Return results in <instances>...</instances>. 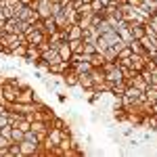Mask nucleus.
<instances>
[{"label": "nucleus", "instance_id": "ddd939ff", "mask_svg": "<svg viewBox=\"0 0 157 157\" xmlns=\"http://www.w3.org/2000/svg\"><path fill=\"white\" fill-rule=\"evenodd\" d=\"M71 69L80 75V73H88L90 69H92V65H90L88 61H82V59H80V61H75V63H71Z\"/></svg>", "mask_w": 157, "mask_h": 157}, {"label": "nucleus", "instance_id": "2eb2a0df", "mask_svg": "<svg viewBox=\"0 0 157 157\" xmlns=\"http://www.w3.org/2000/svg\"><path fill=\"white\" fill-rule=\"evenodd\" d=\"M61 78H63V82H65V84H67V86H78V80H80V75H78V73L73 71L71 67H69L67 71L63 73Z\"/></svg>", "mask_w": 157, "mask_h": 157}, {"label": "nucleus", "instance_id": "4468645a", "mask_svg": "<svg viewBox=\"0 0 157 157\" xmlns=\"http://www.w3.org/2000/svg\"><path fill=\"white\" fill-rule=\"evenodd\" d=\"M42 27H44V34H46V38H48L50 34H55V32L59 29L52 17H44V19H42Z\"/></svg>", "mask_w": 157, "mask_h": 157}, {"label": "nucleus", "instance_id": "b1692460", "mask_svg": "<svg viewBox=\"0 0 157 157\" xmlns=\"http://www.w3.org/2000/svg\"><path fill=\"white\" fill-rule=\"evenodd\" d=\"M90 6H92V13H103V9H105L101 0H92V2H90Z\"/></svg>", "mask_w": 157, "mask_h": 157}, {"label": "nucleus", "instance_id": "20e7f679", "mask_svg": "<svg viewBox=\"0 0 157 157\" xmlns=\"http://www.w3.org/2000/svg\"><path fill=\"white\" fill-rule=\"evenodd\" d=\"M115 32H117V36H120L121 40L126 42V44H128V42H132V40H134V38H132V34H130V27H128V23H126L124 19H121L120 23L115 25Z\"/></svg>", "mask_w": 157, "mask_h": 157}, {"label": "nucleus", "instance_id": "393cba45", "mask_svg": "<svg viewBox=\"0 0 157 157\" xmlns=\"http://www.w3.org/2000/svg\"><path fill=\"white\" fill-rule=\"evenodd\" d=\"M15 155H21V151H19V145H17V143H13V145L9 147V157H15Z\"/></svg>", "mask_w": 157, "mask_h": 157}, {"label": "nucleus", "instance_id": "6e6552de", "mask_svg": "<svg viewBox=\"0 0 157 157\" xmlns=\"http://www.w3.org/2000/svg\"><path fill=\"white\" fill-rule=\"evenodd\" d=\"M17 92H19V88L13 84L11 80H9L6 84L2 86V94H4V98H6L9 103H15V98H17Z\"/></svg>", "mask_w": 157, "mask_h": 157}, {"label": "nucleus", "instance_id": "0eeeda50", "mask_svg": "<svg viewBox=\"0 0 157 157\" xmlns=\"http://www.w3.org/2000/svg\"><path fill=\"white\" fill-rule=\"evenodd\" d=\"M71 67V63L69 61H59V63H52V65H48V73H52V75H63V73L67 71Z\"/></svg>", "mask_w": 157, "mask_h": 157}, {"label": "nucleus", "instance_id": "f257e3e1", "mask_svg": "<svg viewBox=\"0 0 157 157\" xmlns=\"http://www.w3.org/2000/svg\"><path fill=\"white\" fill-rule=\"evenodd\" d=\"M36 98H38V94L34 92V88H29V86H23V88H19V92H17V98H15V103L32 105V103H34Z\"/></svg>", "mask_w": 157, "mask_h": 157}, {"label": "nucleus", "instance_id": "dca6fc26", "mask_svg": "<svg viewBox=\"0 0 157 157\" xmlns=\"http://www.w3.org/2000/svg\"><path fill=\"white\" fill-rule=\"evenodd\" d=\"M78 38H84V29L78 23H71L67 29V40H78Z\"/></svg>", "mask_w": 157, "mask_h": 157}, {"label": "nucleus", "instance_id": "473e14b6", "mask_svg": "<svg viewBox=\"0 0 157 157\" xmlns=\"http://www.w3.org/2000/svg\"><path fill=\"white\" fill-rule=\"evenodd\" d=\"M155 15H157V9H155Z\"/></svg>", "mask_w": 157, "mask_h": 157}, {"label": "nucleus", "instance_id": "bb28decb", "mask_svg": "<svg viewBox=\"0 0 157 157\" xmlns=\"http://www.w3.org/2000/svg\"><path fill=\"white\" fill-rule=\"evenodd\" d=\"M92 52H97V46L90 42H84V55H92Z\"/></svg>", "mask_w": 157, "mask_h": 157}, {"label": "nucleus", "instance_id": "a211bd4d", "mask_svg": "<svg viewBox=\"0 0 157 157\" xmlns=\"http://www.w3.org/2000/svg\"><path fill=\"white\" fill-rule=\"evenodd\" d=\"M78 86H82L84 90H88V88H94V84H92V78H90V73H80Z\"/></svg>", "mask_w": 157, "mask_h": 157}, {"label": "nucleus", "instance_id": "1a4fd4ad", "mask_svg": "<svg viewBox=\"0 0 157 157\" xmlns=\"http://www.w3.org/2000/svg\"><path fill=\"white\" fill-rule=\"evenodd\" d=\"M40 59L44 61L46 65H52V63H59L61 57H59V52H57V48H52V46H48V48L42 52V57Z\"/></svg>", "mask_w": 157, "mask_h": 157}, {"label": "nucleus", "instance_id": "7c9ffc66", "mask_svg": "<svg viewBox=\"0 0 157 157\" xmlns=\"http://www.w3.org/2000/svg\"><path fill=\"white\" fill-rule=\"evenodd\" d=\"M151 59H153V61H155V65H157V55H153V57H151Z\"/></svg>", "mask_w": 157, "mask_h": 157}, {"label": "nucleus", "instance_id": "412c9836", "mask_svg": "<svg viewBox=\"0 0 157 157\" xmlns=\"http://www.w3.org/2000/svg\"><path fill=\"white\" fill-rule=\"evenodd\" d=\"M23 138H25V132L21 130V128L13 126V130H11V140H13V143H21Z\"/></svg>", "mask_w": 157, "mask_h": 157}, {"label": "nucleus", "instance_id": "7ed1b4c3", "mask_svg": "<svg viewBox=\"0 0 157 157\" xmlns=\"http://www.w3.org/2000/svg\"><path fill=\"white\" fill-rule=\"evenodd\" d=\"M128 27H130V34L134 40H140L147 34V23H140V21H130Z\"/></svg>", "mask_w": 157, "mask_h": 157}, {"label": "nucleus", "instance_id": "39448f33", "mask_svg": "<svg viewBox=\"0 0 157 157\" xmlns=\"http://www.w3.org/2000/svg\"><path fill=\"white\" fill-rule=\"evenodd\" d=\"M19 145V151H21V155H34L36 153V149L40 147V143H34V140H27L23 138L21 143H17Z\"/></svg>", "mask_w": 157, "mask_h": 157}, {"label": "nucleus", "instance_id": "6ab92c4d", "mask_svg": "<svg viewBox=\"0 0 157 157\" xmlns=\"http://www.w3.org/2000/svg\"><path fill=\"white\" fill-rule=\"evenodd\" d=\"M103 63H105V57H103V52H92L90 55V65L92 67H103Z\"/></svg>", "mask_w": 157, "mask_h": 157}, {"label": "nucleus", "instance_id": "9d476101", "mask_svg": "<svg viewBox=\"0 0 157 157\" xmlns=\"http://www.w3.org/2000/svg\"><path fill=\"white\" fill-rule=\"evenodd\" d=\"M57 52H59L61 61H69L71 59V48H69V42L67 40H63V42H59V46H57Z\"/></svg>", "mask_w": 157, "mask_h": 157}, {"label": "nucleus", "instance_id": "4be33fe9", "mask_svg": "<svg viewBox=\"0 0 157 157\" xmlns=\"http://www.w3.org/2000/svg\"><path fill=\"white\" fill-rule=\"evenodd\" d=\"M128 46L132 48V52H134V55H147V50L143 48V44H140L138 40H132V42H128ZM147 57H149V55H147Z\"/></svg>", "mask_w": 157, "mask_h": 157}, {"label": "nucleus", "instance_id": "c756f323", "mask_svg": "<svg viewBox=\"0 0 157 157\" xmlns=\"http://www.w3.org/2000/svg\"><path fill=\"white\" fill-rule=\"evenodd\" d=\"M101 2H103V6H107V4H111L113 0H101Z\"/></svg>", "mask_w": 157, "mask_h": 157}, {"label": "nucleus", "instance_id": "5701e85b", "mask_svg": "<svg viewBox=\"0 0 157 157\" xmlns=\"http://www.w3.org/2000/svg\"><path fill=\"white\" fill-rule=\"evenodd\" d=\"M130 55H132V48H130V46L126 44V46H124V48L117 52V61H126V59H130Z\"/></svg>", "mask_w": 157, "mask_h": 157}, {"label": "nucleus", "instance_id": "aec40b11", "mask_svg": "<svg viewBox=\"0 0 157 157\" xmlns=\"http://www.w3.org/2000/svg\"><path fill=\"white\" fill-rule=\"evenodd\" d=\"M25 55H27V42L15 46V48L11 50V57H21V59H25Z\"/></svg>", "mask_w": 157, "mask_h": 157}, {"label": "nucleus", "instance_id": "f03ea898", "mask_svg": "<svg viewBox=\"0 0 157 157\" xmlns=\"http://www.w3.org/2000/svg\"><path fill=\"white\" fill-rule=\"evenodd\" d=\"M17 17H19V19H21V21H25V23H36L38 19H40V15H38V11L36 9H32V6H21V11L17 13Z\"/></svg>", "mask_w": 157, "mask_h": 157}, {"label": "nucleus", "instance_id": "f3484780", "mask_svg": "<svg viewBox=\"0 0 157 157\" xmlns=\"http://www.w3.org/2000/svg\"><path fill=\"white\" fill-rule=\"evenodd\" d=\"M69 42V48H71L73 55H82L84 52V40L82 38H78V40H67Z\"/></svg>", "mask_w": 157, "mask_h": 157}, {"label": "nucleus", "instance_id": "9b49d317", "mask_svg": "<svg viewBox=\"0 0 157 157\" xmlns=\"http://www.w3.org/2000/svg\"><path fill=\"white\" fill-rule=\"evenodd\" d=\"M40 57H42L40 48H38V46H34V44H27V55H25V61H27V63H38V61H40Z\"/></svg>", "mask_w": 157, "mask_h": 157}, {"label": "nucleus", "instance_id": "2f4dec72", "mask_svg": "<svg viewBox=\"0 0 157 157\" xmlns=\"http://www.w3.org/2000/svg\"><path fill=\"white\" fill-rule=\"evenodd\" d=\"M155 55H157V46H155Z\"/></svg>", "mask_w": 157, "mask_h": 157}, {"label": "nucleus", "instance_id": "c85d7f7f", "mask_svg": "<svg viewBox=\"0 0 157 157\" xmlns=\"http://www.w3.org/2000/svg\"><path fill=\"white\" fill-rule=\"evenodd\" d=\"M126 4H132V6H140L143 0H126Z\"/></svg>", "mask_w": 157, "mask_h": 157}, {"label": "nucleus", "instance_id": "cd10ccee", "mask_svg": "<svg viewBox=\"0 0 157 157\" xmlns=\"http://www.w3.org/2000/svg\"><path fill=\"white\" fill-rule=\"evenodd\" d=\"M6 124H9V117H6V111H4V113H0V128L6 126Z\"/></svg>", "mask_w": 157, "mask_h": 157}, {"label": "nucleus", "instance_id": "423d86ee", "mask_svg": "<svg viewBox=\"0 0 157 157\" xmlns=\"http://www.w3.org/2000/svg\"><path fill=\"white\" fill-rule=\"evenodd\" d=\"M52 19H55V23H57V27L59 29H63V32H67L69 29V19H67V15H65V11L61 9V11H57L55 15H52Z\"/></svg>", "mask_w": 157, "mask_h": 157}, {"label": "nucleus", "instance_id": "a878e982", "mask_svg": "<svg viewBox=\"0 0 157 157\" xmlns=\"http://www.w3.org/2000/svg\"><path fill=\"white\" fill-rule=\"evenodd\" d=\"M11 145H13L11 138H6V136H2V134H0V149H9Z\"/></svg>", "mask_w": 157, "mask_h": 157}, {"label": "nucleus", "instance_id": "f8f14e48", "mask_svg": "<svg viewBox=\"0 0 157 157\" xmlns=\"http://www.w3.org/2000/svg\"><path fill=\"white\" fill-rule=\"evenodd\" d=\"M128 86H134V88H138V90H143V92H145L147 86H149V82H147L145 78L140 75V73H136L132 80H128Z\"/></svg>", "mask_w": 157, "mask_h": 157}]
</instances>
